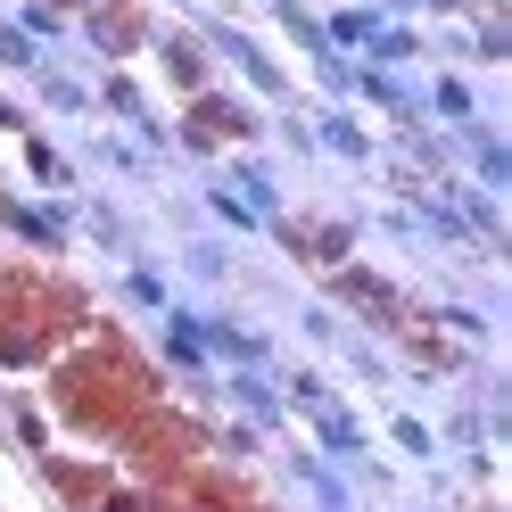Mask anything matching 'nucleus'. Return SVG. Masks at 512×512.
<instances>
[{"instance_id":"1","label":"nucleus","mask_w":512,"mask_h":512,"mask_svg":"<svg viewBox=\"0 0 512 512\" xmlns=\"http://www.w3.org/2000/svg\"><path fill=\"white\" fill-rule=\"evenodd\" d=\"M298 413H306V422H314V430H323V438L339 446V455H364V430L347 422V413H339L323 389H314V380H298Z\"/></svg>"}]
</instances>
